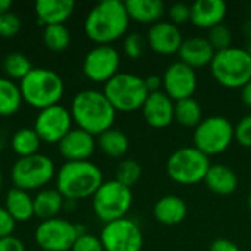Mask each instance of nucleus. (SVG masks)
Returning a JSON list of instances; mask_svg holds the SVG:
<instances>
[{
  "mask_svg": "<svg viewBox=\"0 0 251 251\" xmlns=\"http://www.w3.org/2000/svg\"><path fill=\"white\" fill-rule=\"evenodd\" d=\"M141 110L146 122L156 129H163L175 121V101L163 90L150 93Z\"/></svg>",
  "mask_w": 251,
  "mask_h": 251,
  "instance_id": "obj_18",
  "label": "nucleus"
},
{
  "mask_svg": "<svg viewBox=\"0 0 251 251\" xmlns=\"http://www.w3.org/2000/svg\"><path fill=\"white\" fill-rule=\"evenodd\" d=\"M69 112L78 128L91 134L93 137H99L112 129L116 119V110L104 93L91 88L75 94Z\"/></svg>",
  "mask_w": 251,
  "mask_h": 251,
  "instance_id": "obj_1",
  "label": "nucleus"
},
{
  "mask_svg": "<svg viewBox=\"0 0 251 251\" xmlns=\"http://www.w3.org/2000/svg\"><path fill=\"white\" fill-rule=\"evenodd\" d=\"M87 234L82 225H75L63 218L43 221L34 232V238L41 251H71L75 240Z\"/></svg>",
  "mask_w": 251,
  "mask_h": 251,
  "instance_id": "obj_11",
  "label": "nucleus"
},
{
  "mask_svg": "<svg viewBox=\"0 0 251 251\" xmlns=\"http://www.w3.org/2000/svg\"><path fill=\"white\" fill-rule=\"evenodd\" d=\"M241 100L246 107L251 109V81L241 88Z\"/></svg>",
  "mask_w": 251,
  "mask_h": 251,
  "instance_id": "obj_44",
  "label": "nucleus"
},
{
  "mask_svg": "<svg viewBox=\"0 0 251 251\" xmlns=\"http://www.w3.org/2000/svg\"><path fill=\"white\" fill-rule=\"evenodd\" d=\"M72 129V116L69 109L56 104L38 112L34 131L41 141L47 144H59V141Z\"/></svg>",
  "mask_w": 251,
  "mask_h": 251,
  "instance_id": "obj_14",
  "label": "nucleus"
},
{
  "mask_svg": "<svg viewBox=\"0 0 251 251\" xmlns=\"http://www.w3.org/2000/svg\"><path fill=\"white\" fill-rule=\"evenodd\" d=\"M97 141L94 137L79 128L71 129L57 144L59 153L66 162H85L88 160L94 150Z\"/></svg>",
  "mask_w": 251,
  "mask_h": 251,
  "instance_id": "obj_17",
  "label": "nucleus"
},
{
  "mask_svg": "<svg viewBox=\"0 0 251 251\" xmlns=\"http://www.w3.org/2000/svg\"><path fill=\"white\" fill-rule=\"evenodd\" d=\"M247 207H249V210L251 212V191L249 193V197H247Z\"/></svg>",
  "mask_w": 251,
  "mask_h": 251,
  "instance_id": "obj_46",
  "label": "nucleus"
},
{
  "mask_svg": "<svg viewBox=\"0 0 251 251\" xmlns=\"http://www.w3.org/2000/svg\"><path fill=\"white\" fill-rule=\"evenodd\" d=\"M75 3L72 0H38L34 4L37 19L41 25H63L74 13Z\"/></svg>",
  "mask_w": 251,
  "mask_h": 251,
  "instance_id": "obj_22",
  "label": "nucleus"
},
{
  "mask_svg": "<svg viewBox=\"0 0 251 251\" xmlns=\"http://www.w3.org/2000/svg\"><path fill=\"white\" fill-rule=\"evenodd\" d=\"M40 251H41V250H40Z\"/></svg>",
  "mask_w": 251,
  "mask_h": 251,
  "instance_id": "obj_50",
  "label": "nucleus"
},
{
  "mask_svg": "<svg viewBox=\"0 0 251 251\" xmlns=\"http://www.w3.org/2000/svg\"><path fill=\"white\" fill-rule=\"evenodd\" d=\"M103 93L113 109L124 113L143 109L150 94L146 88L144 78L128 72H119L110 81H107L104 84Z\"/></svg>",
  "mask_w": 251,
  "mask_h": 251,
  "instance_id": "obj_6",
  "label": "nucleus"
},
{
  "mask_svg": "<svg viewBox=\"0 0 251 251\" xmlns=\"http://www.w3.org/2000/svg\"><path fill=\"white\" fill-rule=\"evenodd\" d=\"M71 251H104V249L100 241V237H96L87 232V234L79 235L75 240Z\"/></svg>",
  "mask_w": 251,
  "mask_h": 251,
  "instance_id": "obj_38",
  "label": "nucleus"
},
{
  "mask_svg": "<svg viewBox=\"0 0 251 251\" xmlns=\"http://www.w3.org/2000/svg\"><path fill=\"white\" fill-rule=\"evenodd\" d=\"M1 184H3V176H1V171H0V188H1Z\"/></svg>",
  "mask_w": 251,
  "mask_h": 251,
  "instance_id": "obj_49",
  "label": "nucleus"
},
{
  "mask_svg": "<svg viewBox=\"0 0 251 251\" xmlns=\"http://www.w3.org/2000/svg\"><path fill=\"white\" fill-rule=\"evenodd\" d=\"M141 174H143V169H141L140 163L137 160L126 159V160H122L118 165L116 174H115V179L118 182H121L122 185L131 188V187H134L140 181Z\"/></svg>",
  "mask_w": 251,
  "mask_h": 251,
  "instance_id": "obj_33",
  "label": "nucleus"
},
{
  "mask_svg": "<svg viewBox=\"0 0 251 251\" xmlns=\"http://www.w3.org/2000/svg\"><path fill=\"white\" fill-rule=\"evenodd\" d=\"M209 43L212 44V47L216 50V51H221V50H225V49H229L231 44H232V31L221 24L212 29H209V37H207Z\"/></svg>",
  "mask_w": 251,
  "mask_h": 251,
  "instance_id": "obj_34",
  "label": "nucleus"
},
{
  "mask_svg": "<svg viewBox=\"0 0 251 251\" xmlns=\"http://www.w3.org/2000/svg\"><path fill=\"white\" fill-rule=\"evenodd\" d=\"M144 82H146V88L149 93H157V91H162L163 88V81H162V76L159 75H149L147 78H144Z\"/></svg>",
  "mask_w": 251,
  "mask_h": 251,
  "instance_id": "obj_43",
  "label": "nucleus"
},
{
  "mask_svg": "<svg viewBox=\"0 0 251 251\" xmlns=\"http://www.w3.org/2000/svg\"><path fill=\"white\" fill-rule=\"evenodd\" d=\"M3 71L9 79L22 81L32 71V63L22 53H9L3 59Z\"/></svg>",
  "mask_w": 251,
  "mask_h": 251,
  "instance_id": "obj_31",
  "label": "nucleus"
},
{
  "mask_svg": "<svg viewBox=\"0 0 251 251\" xmlns=\"http://www.w3.org/2000/svg\"><path fill=\"white\" fill-rule=\"evenodd\" d=\"M97 144L106 156L113 157V159H119L125 156L129 149L128 137L122 131L113 129V128L99 135Z\"/></svg>",
  "mask_w": 251,
  "mask_h": 251,
  "instance_id": "obj_28",
  "label": "nucleus"
},
{
  "mask_svg": "<svg viewBox=\"0 0 251 251\" xmlns=\"http://www.w3.org/2000/svg\"><path fill=\"white\" fill-rule=\"evenodd\" d=\"M249 37H250V44H249V51H250V54H251V24H250V26H249Z\"/></svg>",
  "mask_w": 251,
  "mask_h": 251,
  "instance_id": "obj_47",
  "label": "nucleus"
},
{
  "mask_svg": "<svg viewBox=\"0 0 251 251\" xmlns=\"http://www.w3.org/2000/svg\"><path fill=\"white\" fill-rule=\"evenodd\" d=\"M4 209L15 219V222H26L34 215V197L24 190L10 188L6 194Z\"/></svg>",
  "mask_w": 251,
  "mask_h": 251,
  "instance_id": "obj_24",
  "label": "nucleus"
},
{
  "mask_svg": "<svg viewBox=\"0 0 251 251\" xmlns=\"http://www.w3.org/2000/svg\"><path fill=\"white\" fill-rule=\"evenodd\" d=\"M210 168V159L199 149L181 147L166 162L168 176L179 185H196L204 181Z\"/></svg>",
  "mask_w": 251,
  "mask_h": 251,
  "instance_id": "obj_7",
  "label": "nucleus"
},
{
  "mask_svg": "<svg viewBox=\"0 0 251 251\" xmlns=\"http://www.w3.org/2000/svg\"><path fill=\"white\" fill-rule=\"evenodd\" d=\"M65 204L63 196L56 188L40 190L34 197V215L41 221L57 218Z\"/></svg>",
  "mask_w": 251,
  "mask_h": 251,
  "instance_id": "obj_25",
  "label": "nucleus"
},
{
  "mask_svg": "<svg viewBox=\"0 0 251 251\" xmlns=\"http://www.w3.org/2000/svg\"><path fill=\"white\" fill-rule=\"evenodd\" d=\"M4 146V138H3V135H0V149Z\"/></svg>",
  "mask_w": 251,
  "mask_h": 251,
  "instance_id": "obj_48",
  "label": "nucleus"
},
{
  "mask_svg": "<svg viewBox=\"0 0 251 251\" xmlns=\"http://www.w3.org/2000/svg\"><path fill=\"white\" fill-rule=\"evenodd\" d=\"M191 22L197 28L212 29L222 24L226 16V3L224 0H197L191 6Z\"/></svg>",
  "mask_w": 251,
  "mask_h": 251,
  "instance_id": "obj_20",
  "label": "nucleus"
},
{
  "mask_svg": "<svg viewBox=\"0 0 251 251\" xmlns=\"http://www.w3.org/2000/svg\"><path fill=\"white\" fill-rule=\"evenodd\" d=\"M121 66V56L112 46H96L91 49L82 62L84 75L93 82L106 84L118 75Z\"/></svg>",
  "mask_w": 251,
  "mask_h": 251,
  "instance_id": "obj_13",
  "label": "nucleus"
},
{
  "mask_svg": "<svg viewBox=\"0 0 251 251\" xmlns=\"http://www.w3.org/2000/svg\"><path fill=\"white\" fill-rule=\"evenodd\" d=\"M207 188L218 196H231L238 188V175L225 165H210L204 178Z\"/></svg>",
  "mask_w": 251,
  "mask_h": 251,
  "instance_id": "obj_23",
  "label": "nucleus"
},
{
  "mask_svg": "<svg viewBox=\"0 0 251 251\" xmlns=\"http://www.w3.org/2000/svg\"><path fill=\"white\" fill-rule=\"evenodd\" d=\"M91 199L93 212L104 224L126 218L134 201L132 190L116 179L103 182Z\"/></svg>",
  "mask_w": 251,
  "mask_h": 251,
  "instance_id": "obj_9",
  "label": "nucleus"
},
{
  "mask_svg": "<svg viewBox=\"0 0 251 251\" xmlns=\"http://www.w3.org/2000/svg\"><path fill=\"white\" fill-rule=\"evenodd\" d=\"M56 178L54 162L46 154H32L19 157L10 171V179L15 188L24 191L44 190V187Z\"/></svg>",
  "mask_w": 251,
  "mask_h": 251,
  "instance_id": "obj_8",
  "label": "nucleus"
},
{
  "mask_svg": "<svg viewBox=\"0 0 251 251\" xmlns=\"http://www.w3.org/2000/svg\"><path fill=\"white\" fill-rule=\"evenodd\" d=\"M144 47H146V40L140 32L128 34L125 41H124V51L132 60H137L143 56Z\"/></svg>",
  "mask_w": 251,
  "mask_h": 251,
  "instance_id": "obj_35",
  "label": "nucleus"
},
{
  "mask_svg": "<svg viewBox=\"0 0 251 251\" xmlns=\"http://www.w3.org/2000/svg\"><path fill=\"white\" fill-rule=\"evenodd\" d=\"M22 22L19 16L13 12H6L0 15V38H12L21 31Z\"/></svg>",
  "mask_w": 251,
  "mask_h": 251,
  "instance_id": "obj_36",
  "label": "nucleus"
},
{
  "mask_svg": "<svg viewBox=\"0 0 251 251\" xmlns=\"http://www.w3.org/2000/svg\"><path fill=\"white\" fill-rule=\"evenodd\" d=\"M43 41L46 47L51 51H63L71 43V32L65 25H49L44 26Z\"/></svg>",
  "mask_w": 251,
  "mask_h": 251,
  "instance_id": "obj_32",
  "label": "nucleus"
},
{
  "mask_svg": "<svg viewBox=\"0 0 251 251\" xmlns=\"http://www.w3.org/2000/svg\"><path fill=\"white\" fill-rule=\"evenodd\" d=\"M169 19L174 25L179 26L191 19V7L185 3H174L169 7Z\"/></svg>",
  "mask_w": 251,
  "mask_h": 251,
  "instance_id": "obj_39",
  "label": "nucleus"
},
{
  "mask_svg": "<svg viewBox=\"0 0 251 251\" xmlns=\"http://www.w3.org/2000/svg\"><path fill=\"white\" fill-rule=\"evenodd\" d=\"M179 60L193 69L210 66L216 50L212 47L207 38L204 37H190L184 38V43L178 51Z\"/></svg>",
  "mask_w": 251,
  "mask_h": 251,
  "instance_id": "obj_19",
  "label": "nucleus"
},
{
  "mask_svg": "<svg viewBox=\"0 0 251 251\" xmlns=\"http://www.w3.org/2000/svg\"><path fill=\"white\" fill-rule=\"evenodd\" d=\"M188 213V206L185 200L179 196L168 194L157 200L153 207V215L156 221L165 226H175L184 222Z\"/></svg>",
  "mask_w": 251,
  "mask_h": 251,
  "instance_id": "obj_21",
  "label": "nucleus"
},
{
  "mask_svg": "<svg viewBox=\"0 0 251 251\" xmlns=\"http://www.w3.org/2000/svg\"><path fill=\"white\" fill-rule=\"evenodd\" d=\"M162 81H163V91L174 101L193 97L199 84L196 69H193L191 66L185 65L181 60L171 63L165 69L162 75Z\"/></svg>",
  "mask_w": 251,
  "mask_h": 251,
  "instance_id": "obj_15",
  "label": "nucleus"
},
{
  "mask_svg": "<svg viewBox=\"0 0 251 251\" xmlns=\"http://www.w3.org/2000/svg\"><path fill=\"white\" fill-rule=\"evenodd\" d=\"M174 118L179 125L185 128H196L203 121V110L200 103L194 97H190L175 101Z\"/></svg>",
  "mask_w": 251,
  "mask_h": 251,
  "instance_id": "obj_30",
  "label": "nucleus"
},
{
  "mask_svg": "<svg viewBox=\"0 0 251 251\" xmlns=\"http://www.w3.org/2000/svg\"><path fill=\"white\" fill-rule=\"evenodd\" d=\"M0 251H25V244L13 235L0 238Z\"/></svg>",
  "mask_w": 251,
  "mask_h": 251,
  "instance_id": "obj_41",
  "label": "nucleus"
},
{
  "mask_svg": "<svg viewBox=\"0 0 251 251\" xmlns=\"http://www.w3.org/2000/svg\"><path fill=\"white\" fill-rule=\"evenodd\" d=\"M103 182L101 169L90 160L65 162L56 174V190L72 201L93 197Z\"/></svg>",
  "mask_w": 251,
  "mask_h": 251,
  "instance_id": "obj_3",
  "label": "nucleus"
},
{
  "mask_svg": "<svg viewBox=\"0 0 251 251\" xmlns=\"http://www.w3.org/2000/svg\"><path fill=\"white\" fill-rule=\"evenodd\" d=\"M15 226H16L15 219L9 215V212L4 207L0 206V238L12 235L15 231Z\"/></svg>",
  "mask_w": 251,
  "mask_h": 251,
  "instance_id": "obj_40",
  "label": "nucleus"
},
{
  "mask_svg": "<svg viewBox=\"0 0 251 251\" xmlns=\"http://www.w3.org/2000/svg\"><path fill=\"white\" fill-rule=\"evenodd\" d=\"M129 21L124 1L103 0L88 12L84 22V31L97 46H110L125 35Z\"/></svg>",
  "mask_w": 251,
  "mask_h": 251,
  "instance_id": "obj_2",
  "label": "nucleus"
},
{
  "mask_svg": "<svg viewBox=\"0 0 251 251\" xmlns=\"http://www.w3.org/2000/svg\"><path fill=\"white\" fill-rule=\"evenodd\" d=\"M234 140V125L228 118L221 115L204 118L193 132L194 147L207 157L224 153L229 149Z\"/></svg>",
  "mask_w": 251,
  "mask_h": 251,
  "instance_id": "obj_10",
  "label": "nucleus"
},
{
  "mask_svg": "<svg viewBox=\"0 0 251 251\" xmlns=\"http://www.w3.org/2000/svg\"><path fill=\"white\" fill-rule=\"evenodd\" d=\"M12 7V1L10 0H0V15L9 12Z\"/></svg>",
  "mask_w": 251,
  "mask_h": 251,
  "instance_id": "obj_45",
  "label": "nucleus"
},
{
  "mask_svg": "<svg viewBox=\"0 0 251 251\" xmlns=\"http://www.w3.org/2000/svg\"><path fill=\"white\" fill-rule=\"evenodd\" d=\"M209 251H240V247H238L234 241H231V240L218 238V240H215V241L210 244Z\"/></svg>",
  "mask_w": 251,
  "mask_h": 251,
  "instance_id": "obj_42",
  "label": "nucleus"
},
{
  "mask_svg": "<svg viewBox=\"0 0 251 251\" xmlns=\"http://www.w3.org/2000/svg\"><path fill=\"white\" fill-rule=\"evenodd\" d=\"M210 72L219 85L229 90L243 88L251 81L250 51L234 46L216 51L210 63Z\"/></svg>",
  "mask_w": 251,
  "mask_h": 251,
  "instance_id": "obj_5",
  "label": "nucleus"
},
{
  "mask_svg": "<svg viewBox=\"0 0 251 251\" xmlns=\"http://www.w3.org/2000/svg\"><path fill=\"white\" fill-rule=\"evenodd\" d=\"M100 241L104 251H141L144 235L140 225L129 218L104 224Z\"/></svg>",
  "mask_w": 251,
  "mask_h": 251,
  "instance_id": "obj_12",
  "label": "nucleus"
},
{
  "mask_svg": "<svg viewBox=\"0 0 251 251\" xmlns=\"http://www.w3.org/2000/svg\"><path fill=\"white\" fill-rule=\"evenodd\" d=\"M22 100L34 109L43 110L59 104L65 93V84L57 72L47 68H32L19 81Z\"/></svg>",
  "mask_w": 251,
  "mask_h": 251,
  "instance_id": "obj_4",
  "label": "nucleus"
},
{
  "mask_svg": "<svg viewBox=\"0 0 251 251\" xmlns=\"http://www.w3.org/2000/svg\"><path fill=\"white\" fill-rule=\"evenodd\" d=\"M234 135L240 146L251 149V113L241 118L234 126Z\"/></svg>",
  "mask_w": 251,
  "mask_h": 251,
  "instance_id": "obj_37",
  "label": "nucleus"
},
{
  "mask_svg": "<svg viewBox=\"0 0 251 251\" xmlns=\"http://www.w3.org/2000/svg\"><path fill=\"white\" fill-rule=\"evenodd\" d=\"M22 101L19 84L0 76V116L15 115L21 109Z\"/></svg>",
  "mask_w": 251,
  "mask_h": 251,
  "instance_id": "obj_27",
  "label": "nucleus"
},
{
  "mask_svg": "<svg viewBox=\"0 0 251 251\" xmlns=\"http://www.w3.org/2000/svg\"><path fill=\"white\" fill-rule=\"evenodd\" d=\"M125 7L129 19L140 24H156L165 13V4L160 0H128Z\"/></svg>",
  "mask_w": 251,
  "mask_h": 251,
  "instance_id": "obj_26",
  "label": "nucleus"
},
{
  "mask_svg": "<svg viewBox=\"0 0 251 251\" xmlns=\"http://www.w3.org/2000/svg\"><path fill=\"white\" fill-rule=\"evenodd\" d=\"M184 43L182 32L179 26L168 21H159L153 24L147 31L149 47L162 56H171L179 51Z\"/></svg>",
  "mask_w": 251,
  "mask_h": 251,
  "instance_id": "obj_16",
  "label": "nucleus"
},
{
  "mask_svg": "<svg viewBox=\"0 0 251 251\" xmlns=\"http://www.w3.org/2000/svg\"><path fill=\"white\" fill-rule=\"evenodd\" d=\"M41 140L34 128H21L10 138V147L18 157H28L38 153Z\"/></svg>",
  "mask_w": 251,
  "mask_h": 251,
  "instance_id": "obj_29",
  "label": "nucleus"
}]
</instances>
